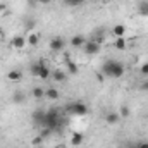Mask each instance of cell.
I'll use <instances>...</instances> for the list:
<instances>
[{
  "mask_svg": "<svg viewBox=\"0 0 148 148\" xmlns=\"http://www.w3.org/2000/svg\"><path fill=\"white\" fill-rule=\"evenodd\" d=\"M67 124V117L66 115H62L59 109H48V110H45V119H43V124H41V127H47V129H50L52 133L53 131H57V129H60V127H64Z\"/></svg>",
  "mask_w": 148,
  "mask_h": 148,
  "instance_id": "obj_1",
  "label": "cell"
},
{
  "mask_svg": "<svg viewBox=\"0 0 148 148\" xmlns=\"http://www.w3.org/2000/svg\"><path fill=\"white\" fill-rule=\"evenodd\" d=\"M102 74L105 77H112V79L122 77L124 76V64L119 60H114V59H107L102 66Z\"/></svg>",
  "mask_w": 148,
  "mask_h": 148,
  "instance_id": "obj_2",
  "label": "cell"
},
{
  "mask_svg": "<svg viewBox=\"0 0 148 148\" xmlns=\"http://www.w3.org/2000/svg\"><path fill=\"white\" fill-rule=\"evenodd\" d=\"M29 73L33 74L35 77H40V79H47V77L52 76V71H50V67L47 66L45 59H40L38 62H35V64L29 67Z\"/></svg>",
  "mask_w": 148,
  "mask_h": 148,
  "instance_id": "obj_3",
  "label": "cell"
},
{
  "mask_svg": "<svg viewBox=\"0 0 148 148\" xmlns=\"http://www.w3.org/2000/svg\"><path fill=\"white\" fill-rule=\"evenodd\" d=\"M67 112L71 114V115H77V117H83V115H86L88 114V105L86 103H83V102H73L69 107H67Z\"/></svg>",
  "mask_w": 148,
  "mask_h": 148,
  "instance_id": "obj_4",
  "label": "cell"
},
{
  "mask_svg": "<svg viewBox=\"0 0 148 148\" xmlns=\"http://www.w3.org/2000/svg\"><path fill=\"white\" fill-rule=\"evenodd\" d=\"M50 50L52 52H62L64 48H66V40L64 38H60V36H55V38H52L50 40Z\"/></svg>",
  "mask_w": 148,
  "mask_h": 148,
  "instance_id": "obj_5",
  "label": "cell"
},
{
  "mask_svg": "<svg viewBox=\"0 0 148 148\" xmlns=\"http://www.w3.org/2000/svg\"><path fill=\"white\" fill-rule=\"evenodd\" d=\"M83 50H84V53H88V55H97V53L100 52V43H97L95 40H90V41L84 43Z\"/></svg>",
  "mask_w": 148,
  "mask_h": 148,
  "instance_id": "obj_6",
  "label": "cell"
},
{
  "mask_svg": "<svg viewBox=\"0 0 148 148\" xmlns=\"http://www.w3.org/2000/svg\"><path fill=\"white\" fill-rule=\"evenodd\" d=\"M26 45H28V43H26V38L21 36V35H17V36H14L10 40V47L16 48V50H23Z\"/></svg>",
  "mask_w": 148,
  "mask_h": 148,
  "instance_id": "obj_7",
  "label": "cell"
},
{
  "mask_svg": "<svg viewBox=\"0 0 148 148\" xmlns=\"http://www.w3.org/2000/svg\"><path fill=\"white\" fill-rule=\"evenodd\" d=\"M43 119H45V110H41V109H38L31 114V121L36 124V126H41L43 124Z\"/></svg>",
  "mask_w": 148,
  "mask_h": 148,
  "instance_id": "obj_8",
  "label": "cell"
},
{
  "mask_svg": "<svg viewBox=\"0 0 148 148\" xmlns=\"http://www.w3.org/2000/svg\"><path fill=\"white\" fill-rule=\"evenodd\" d=\"M126 31H127V28H126L124 24H115V26L112 28V35L115 38H124Z\"/></svg>",
  "mask_w": 148,
  "mask_h": 148,
  "instance_id": "obj_9",
  "label": "cell"
},
{
  "mask_svg": "<svg viewBox=\"0 0 148 148\" xmlns=\"http://www.w3.org/2000/svg\"><path fill=\"white\" fill-rule=\"evenodd\" d=\"M5 77L9 81H12V83H17V81L23 79V74H21V71H17V69H12V71H9V73L5 74Z\"/></svg>",
  "mask_w": 148,
  "mask_h": 148,
  "instance_id": "obj_10",
  "label": "cell"
},
{
  "mask_svg": "<svg viewBox=\"0 0 148 148\" xmlns=\"http://www.w3.org/2000/svg\"><path fill=\"white\" fill-rule=\"evenodd\" d=\"M26 43H28L29 47H36L38 43H40V35L35 33V31H29L28 36H26Z\"/></svg>",
  "mask_w": 148,
  "mask_h": 148,
  "instance_id": "obj_11",
  "label": "cell"
},
{
  "mask_svg": "<svg viewBox=\"0 0 148 148\" xmlns=\"http://www.w3.org/2000/svg\"><path fill=\"white\" fill-rule=\"evenodd\" d=\"M119 121H121V115H119V112H109V114L105 115V122H107V124H110V126L117 124Z\"/></svg>",
  "mask_w": 148,
  "mask_h": 148,
  "instance_id": "obj_12",
  "label": "cell"
},
{
  "mask_svg": "<svg viewBox=\"0 0 148 148\" xmlns=\"http://www.w3.org/2000/svg\"><path fill=\"white\" fill-rule=\"evenodd\" d=\"M52 77H53V81H57V83H64V81L67 79V73H64V71H60V69H55V71H52Z\"/></svg>",
  "mask_w": 148,
  "mask_h": 148,
  "instance_id": "obj_13",
  "label": "cell"
},
{
  "mask_svg": "<svg viewBox=\"0 0 148 148\" xmlns=\"http://www.w3.org/2000/svg\"><path fill=\"white\" fill-rule=\"evenodd\" d=\"M45 97H47L48 100H59V98H60V93H59L57 88H47V90H45Z\"/></svg>",
  "mask_w": 148,
  "mask_h": 148,
  "instance_id": "obj_14",
  "label": "cell"
},
{
  "mask_svg": "<svg viewBox=\"0 0 148 148\" xmlns=\"http://www.w3.org/2000/svg\"><path fill=\"white\" fill-rule=\"evenodd\" d=\"M84 43H86V38L81 36V35H76V36L71 38V45L76 47V48H83V47H84Z\"/></svg>",
  "mask_w": 148,
  "mask_h": 148,
  "instance_id": "obj_15",
  "label": "cell"
},
{
  "mask_svg": "<svg viewBox=\"0 0 148 148\" xmlns=\"http://www.w3.org/2000/svg\"><path fill=\"white\" fill-rule=\"evenodd\" d=\"M66 66H67V74H79V67H77V64L71 60V59H66Z\"/></svg>",
  "mask_w": 148,
  "mask_h": 148,
  "instance_id": "obj_16",
  "label": "cell"
},
{
  "mask_svg": "<svg viewBox=\"0 0 148 148\" xmlns=\"http://www.w3.org/2000/svg\"><path fill=\"white\" fill-rule=\"evenodd\" d=\"M83 141H84V136H83L81 133H73V134H71V143H73L74 147L83 145Z\"/></svg>",
  "mask_w": 148,
  "mask_h": 148,
  "instance_id": "obj_17",
  "label": "cell"
},
{
  "mask_svg": "<svg viewBox=\"0 0 148 148\" xmlns=\"http://www.w3.org/2000/svg\"><path fill=\"white\" fill-rule=\"evenodd\" d=\"M114 47H115L117 50H126V47H127L126 38H115V40H114Z\"/></svg>",
  "mask_w": 148,
  "mask_h": 148,
  "instance_id": "obj_18",
  "label": "cell"
},
{
  "mask_svg": "<svg viewBox=\"0 0 148 148\" xmlns=\"http://www.w3.org/2000/svg\"><path fill=\"white\" fill-rule=\"evenodd\" d=\"M31 97H33V98H43V97H45V90H43V88H41V86H35V88H33V90H31Z\"/></svg>",
  "mask_w": 148,
  "mask_h": 148,
  "instance_id": "obj_19",
  "label": "cell"
},
{
  "mask_svg": "<svg viewBox=\"0 0 148 148\" xmlns=\"http://www.w3.org/2000/svg\"><path fill=\"white\" fill-rule=\"evenodd\" d=\"M12 102H14V103H24V102H26L24 93H23V91H16V93L12 95Z\"/></svg>",
  "mask_w": 148,
  "mask_h": 148,
  "instance_id": "obj_20",
  "label": "cell"
},
{
  "mask_svg": "<svg viewBox=\"0 0 148 148\" xmlns=\"http://www.w3.org/2000/svg\"><path fill=\"white\" fill-rule=\"evenodd\" d=\"M138 12L141 16H148V0H141L138 3Z\"/></svg>",
  "mask_w": 148,
  "mask_h": 148,
  "instance_id": "obj_21",
  "label": "cell"
},
{
  "mask_svg": "<svg viewBox=\"0 0 148 148\" xmlns=\"http://www.w3.org/2000/svg\"><path fill=\"white\" fill-rule=\"evenodd\" d=\"M129 114H131V110H129V107H127V105H122V107H121V110H119L121 119H127V117H129Z\"/></svg>",
  "mask_w": 148,
  "mask_h": 148,
  "instance_id": "obj_22",
  "label": "cell"
},
{
  "mask_svg": "<svg viewBox=\"0 0 148 148\" xmlns=\"http://www.w3.org/2000/svg\"><path fill=\"white\" fill-rule=\"evenodd\" d=\"M43 141H45V138H41L40 134L31 138V145H33V147H41V143H43Z\"/></svg>",
  "mask_w": 148,
  "mask_h": 148,
  "instance_id": "obj_23",
  "label": "cell"
},
{
  "mask_svg": "<svg viewBox=\"0 0 148 148\" xmlns=\"http://www.w3.org/2000/svg\"><path fill=\"white\" fill-rule=\"evenodd\" d=\"M66 5H69V7H79L84 0H62Z\"/></svg>",
  "mask_w": 148,
  "mask_h": 148,
  "instance_id": "obj_24",
  "label": "cell"
},
{
  "mask_svg": "<svg viewBox=\"0 0 148 148\" xmlns=\"http://www.w3.org/2000/svg\"><path fill=\"white\" fill-rule=\"evenodd\" d=\"M140 74L145 76V77H148V62H145V64L140 67Z\"/></svg>",
  "mask_w": 148,
  "mask_h": 148,
  "instance_id": "obj_25",
  "label": "cell"
},
{
  "mask_svg": "<svg viewBox=\"0 0 148 148\" xmlns=\"http://www.w3.org/2000/svg\"><path fill=\"white\" fill-rule=\"evenodd\" d=\"M50 134H52V131H50V129H47V127H43V129L40 131V136H41V138H48Z\"/></svg>",
  "mask_w": 148,
  "mask_h": 148,
  "instance_id": "obj_26",
  "label": "cell"
},
{
  "mask_svg": "<svg viewBox=\"0 0 148 148\" xmlns=\"http://www.w3.org/2000/svg\"><path fill=\"white\" fill-rule=\"evenodd\" d=\"M95 77H97V81H98V83H103V81H105V76H103L102 73H97V74H95Z\"/></svg>",
  "mask_w": 148,
  "mask_h": 148,
  "instance_id": "obj_27",
  "label": "cell"
},
{
  "mask_svg": "<svg viewBox=\"0 0 148 148\" xmlns=\"http://www.w3.org/2000/svg\"><path fill=\"white\" fill-rule=\"evenodd\" d=\"M140 90H141V91H148V79H147V81H143V83L140 84Z\"/></svg>",
  "mask_w": 148,
  "mask_h": 148,
  "instance_id": "obj_28",
  "label": "cell"
},
{
  "mask_svg": "<svg viewBox=\"0 0 148 148\" xmlns=\"http://www.w3.org/2000/svg\"><path fill=\"white\" fill-rule=\"evenodd\" d=\"M136 147L138 148H148V141H140V143H136Z\"/></svg>",
  "mask_w": 148,
  "mask_h": 148,
  "instance_id": "obj_29",
  "label": "cell"
},
{
  "mask_svg": "<svg viewBox=\"0 0 148 148\" xmlns=\"http://www.w3.org/2000/svg\"><path fill=\"white\" fill-rule=\"evenodd\" d=\"M26 28H28V29L35 28V21H28V23H26Z\"/></svg>",
  "mask_w": 148,
  "mask_h": 148,
  "instance_id": "obj_30",
  "label": "cell"
},
{
  "mask_svg": "<svg viewBox=\"0 0 148 148\" xmlns=\"http://www.w3.org/2000/svg\"><path fill=\"white\" fill-rule=\"evenodd\" d=\"M36 2H38V3H41V5H48L52 0H36Z\"/></svg>",
  "mask_w": 148,
  "mask_h": 148,
  "instance_id": "obj_31",
  "label": "cell"
},
{
  "mask_svg": "<svg viewBox=\"0 0 148 148\" xmlns=\"http://www.w3.org/2000/svg\"><path fill=\"white\" fill-rule=\"evenodd\" d=\"M3 10H5V5H3V3H0V14H2Z\"/></svg>",
  "mask_w": 148,
  "mask_h": 148,
  "instance_id": "obj_32",
  "label": "cell"
},
{
  "mask_svg": "<svg viewBox=\"0 0 148 148\" xmlns=\"http://www.w3.org/2000/svg\"><path fill=\"white\" fill-rule=\"evenodd\" d=\"M127 148H138V147H136L134 143H129V145H127Z\"/></svg>",
  "mask_w": 148,
  "mask_h": 148,
  "instance_id": "obj_33",
  "label": "cell"
},
{
  "mask_svg": "<svg viewBox=\"0 0 148 148\" xmlns=\"http://www.w3.org/2000/svg\"><path fill=\"white\" fill-rule=\"evenodd\" d=\"M55 148H67V147H66V145H57Z\"/></svg>",
  "mask_w": 148,
  "mask_h": 148,
  "instance_id": "obj_34",
  "label": "cell"
},
{
  "mask_svg": "<svg viewBox=\"0 0 148 148\" xmlns=\"http://www.w3.org/2000/svg\"><path fill=\"white\" fill-rule=\"evenodd\" d=\"M3 36V29H2V28H0V38Z\"/></svg>",
  "mask_w": 148,
  "mask_h": 148,
  "instance_id": "obj_35",
  "label": "cell"
},
{
  "mask_svg": "<svg viewBox=\"0 0 148 148\" xmlns=\"http://www.w3.org/2000/svg\"><path fill=\"white\" fill-rule=\"evenodd\" d=\"M36 148H43V147H36Z\"/></svg>",
  "mask_w": 148,
  "mask_h": 148,
  "instance_id": "obj_36",
  "label": "cell"
},
{
  "mask_svg": "<svg viewBox=\"0 0 148 148\" xmlns=\"http://www.w3.org/2000/svg\"><path fill=\"white\" fill-rule=\"evenodd\" d=\"M84 2H86V0H84Z\"/></svg>",
  "mask_w": 148,
  "mask_h": 148,
  "instance_id": "obj_37",
  "label": "cell"
}]
</instances>
